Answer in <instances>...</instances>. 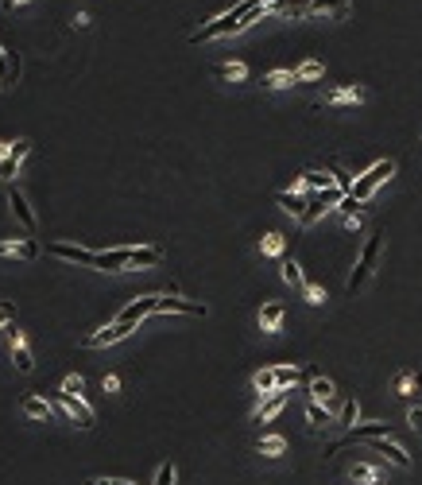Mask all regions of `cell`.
Instances as JSON below:
<instances>
[{
	"label": "cell",
	"mask_w": 422,
	"mask_h": 485,
	"mask_svg": "<svg viewBox=\"0 0 422 485\" xmlns=\"http://www.w3.org/2000/svg\"><path fill=\"white\" fill-rule=\"evenodd\" d=\"M283 318H287V307H283L279 299H275V303H264V310H260V327H264V334H275V330H283Z\"/></svg>",
	"instance_id": "obj_16"
},
{
	"label": "cell",
	"mask_w": 422,
	"mask_h": 485,
	"mask_svg": "<svg viewBox=\"0 0 422 485\" xmlns=\"http://www.w3.org/2000/svg\"><path fill=\"white\" fill-rule=\"evenodd\" d=\"M159 264H163V249H159V245L128 249V268H159Z\"/></svg>",
	"instance_id": "obj_11"
},
{
	"label": "cell",
	"mask_w": 422,
	"mask_h": 485,
	"mask_svg": "<svg viewBox=\"0 0 422 485\" xmlns=\"http://www.w3.org/2000/svg\"><path fill=\"white\" fill-rule=\"evenodd\" d=\"M391 175H395V163H391V159H376L365 175H356V183H353V191H349V194H353L356 202H368L376 194V186L388 183Z\"/></svg>",
	"instance_id": "obj_3"
},
{
	"label": "cell",
	"mask_w": 422,
	"mask_h": 485,
	"mask_svg": "<svg viewBox=\"0 0 422 485\" xmlns=\"http://www.w3.org/2000/svg\"><path fill=\"white\" fill-rule=\"evenodd\" d=\"M360 439H391V427L388 423H365V427H353V431H349L345 439H341V443H333L330 446V454H337L341 446H353V443H360Z\"/></svg>",
	"instance_id": "obj_7"
},
{
	"label": "cell",
	"mask_w": 422,
	"mask_h": 485,
	"mask_svg": "<svg viewBox=\"0 0 422 485\" xmlns=\"http://www.w3.org/2000/svg\"><path fill=\"white\" fill-rule=\"evenodd\" d=\"M275 202H279V206L287 210V214H295V218H302V214H307V202L298 198V194H290V191H283Z\"/></svg>",
	"instance_id": "obj_27"
},
{
	"label": "cell",
	"mask_w": 422,
	"mask_h": 485,
	"mask_svg": "<svg viewBox=\"0 0 422 485\" xmlns=\"http://www.w3.org/2000/svg\"><path fill=\"white\" fill-rule=\"evenodd\" d=\"M407 423H411L414 431H422V404H419V408H411V411H407Z\"/></svg>",
	"instance_id": "obj_44"
},
{
	"label": "cell",
	"mask_w": 422,
	"mask_h": 485,
	"mask_svg": "<svg viewBox=\"0 0 422 485\" xmlns=\"http://www.w3.org/2000/svg\"><path fill=\"white\" fill-rule=\"evenodd\" d=\"M252 385H256V392L272 396L275 392V369H260V373L252 376Z\"/></svg>",
	"instance_id": "obj_28"
},
{
	"label": "cell",
	"mask_w": 422,
	"mask_h": 485,
	"mask_svg": "<svg viewBox=\"0 0 422 485\" xmlns=\"http://www.w3.org/2000/svg\"><path fill=\"white\" fill-rule=\"evenodd\" d=\"M8 151H12V144H8V140H0V159H8Z\"/></svg>",
	"instance_id": "obj_46"
},
{
	"label": "cell",
	"mask_w": 422,
	"mask_h": 485,
	"mask_svg": "<svg viewBox=\"0 0 422 485\" xmlns=\"http://www.w3.org/2000/svg\"><path fill=\"white\" fill-rule=\"evenodd\" d=\"M82 388H85L82 376H66V381H62V392H70V396H82Z\"/></svg>",
	"instance_id": "obj_41"
},
{
	"label": "cell",
	"mask_w": 422,
	"mask_h": 485,
	"mask_svg": "<svg viewBox=\"0 0 422 485\" xmlns=\"http://www.w3.org/2000/svg\"><path fill=\"white\" fill-rule=\"evenodd\" d=\"M260 16H267V8H260V0H244V4H237L232 12L217 16L213 24H206L202 32H194L190 43H209V39H221V35H237V32H244V27H252Z\"/></svg>",
	"instance_id": "obj_1"
},
{
	"label": "cell",
	"mask_w": 422,
	"mask_h": 485,
	"mask_svg": "<svg viewBox=\"0 0 422 485\" xmlns=\"http://www.w3.org/2000/svg\"><path fill=\"white\" fill-rule=\"evenodd\" d=\"M50 404H55V408H62V411H66V419H74L78 427H93V423H97V411H93L90 404L82 400V396L58 392V396H55V400H50Z\"/></svg>",
	"instance_id": "obj_5"
},
{
	"label": "cell",
	"mask_w": 422,
	"mask_h": 485,
	"mask_svg": "<svg viewBox=\"0 0 422 485\" xmlns=\"http://www.w3.org/2000/svg\"><path fill=\"white\" fill-rule=\"evenodd\" d=\"M8 206H12V214H16L20 226L35 229V214H31V206H27V198H24V191H20V186H8Z\"/></svg>",
	"instance_id": "obj_13"
},
{
	"label": "cell",
	"mask_w": 422,
	"mask_h": 485,
	"mask_svg": "<svg viewBox=\"0 0 422 485\" xmlns=\"http://www.w3.org/2000/svg\"><path fill=\"white\" fill-rule=\"evenodd\" d=\"M0 257H20V260H35L39 245L31 237H16V241H0Z\"/></svg>",
	"instance_id": "obj_15"
},
{
	"label": "cell",
	"mask_w": 422,
	"mask_h": 485,
	"mask_svg": "<svg viewBox=\"0 0 422 485\" xmlns=\"http://www.w3.org/2000/svg\"><path fill=\"white\" fill-rule=\"evenodd\" d=\"M298 376H302V373H298L295 365H275V388H290Z\"/></svg>",
	"instance_id": "obj_29"
},
{
	"label": "cell",
	"mask_w": 422,
	"mask_h": 485,
	"mask_svg": "<svg viewBox=\"0 0 422 485\" xmlns=\"http://www.w3.org/2000/svg\"><path fill=\"white\" fill-rule=\"evenodd\" d=\"M283 233H264V241H260V249H264V257H283Z\"/></svg>",
	"instance_id": "obj_32"
},
{
	"label": "cell",
	"mask_w": 422,
	"mask_h": 485,
	"mask_svg": "<svg viewBox=\"0 0 422 485\" xmlns=\"http://www.w3.org/2000/svg\"><path fill=\"white\" fill-rule=\"evenodd\" d=\"M356 101H365V90H360V86H341V90L325 93V105H356Z\"/></svg>",
	"instance_id": "obj_21"
},
{
	"label": "cell",
	"mask_w": 422,
	"mask_h": 485,
	"mask_svg": "<svg viewBox=\"0 0 422 485\" xmlns=\"http://www.w3.org/2000/svg\"><path fill=\"white\" fill-rule=\"evenodd\" d=\"M16 168H20V163H12V156L0 159V179H12V175H16Z\"/></svg>",
	"instance_id": "obj_43"
},
{
	"label": "cell",
	"mask_w": 422,
	"mask_h": 485,
	"mask_svg": "<svg viewBox=\"0 0 422 485\" xmlns=\"http://www.w3.org/2000/svg\"><path fill=\"white\" fill-rule=\"evenodd\" d=\"M16 4H27V0H4V8H16Z\"/></svg>",
	"instance_id": "obj_47"
},
{
	"label": "cell",
	"mask_w": 422,
	"mask_h": 485,
	"mask_svg": "<svg viewBox=\"0 0 422 485\" xmlns=\"http://www.w3.org/2000/svg\"><path fill=\"white\" fill-rule=\"evenodd\" d=\"M151 485H174V466H171V462L159 466V474H155V481H151Z\"/></svg>",
	"instance_id": "obj_40"
},
{
	"label": "cell",
	"mask_w": 422,
	"mask_h": 485,
	"mask_svg": "<svg viewBox=\"0 0 422 485\" xmlns=\"http://www.w3.org/2000/svg\"><path fill=\"white\" fill-rule=\"evenodd\" d=\"M295 74H298V82H310V78H322L325 74V67L318 59H307L302 67H295Z\"/></svg>",
	"instance_id": "obj_30"
},
{
	"label": "cell",
	"mask_w": 422,
	"mask_h": 485,
	"mask_svg": "<svg viewBox=\"0 0 422 485\" xmlns=\"http://www.w3.org/2000/svg\"><path fill=\"white\" fill-rule=\"evenodd\" d=\"M20 411L31 416V419H50L55 416V404L43 400V396H24V400H20Z\"/></svg>",
	"instance_id": "obj_20"
},
{
	"label": "cell",
	"mask_w": 422,
	"mask_h": 485,
	"mask_svg": "<svg viewBox=\"0 0 422 485\" xmlns=\"http://www.w3.org/2000/svg\"><path fill=\"white\" fill-rule=\"evenodd\" d=\"M310 16H322V12H333V16H345L349 12V0H310L307 4Z\"/></svg>",
	"instance_id": "obj_22"
},
{
	"label": "cell",
	"mask_w": 422,
	"mask_h": 485,
	"mask_svg": "<svg viewBox=\"0 0 422 485\" xmlns=\"http://www.w3.org/2000/svg\"><path fill=\"white\" fill-rule=\"evenodd\" d=\"M414 385H419V376H414V373H399L395 392H399V396H411V392H414Z\"/></svg>",
	"instance_id": "obj_35"
},
{
	"label": "cell",
	"mask_w": 422,
	"mask_h": 485,
	"mask_svg": "<svg viewBox=\"0 0 422 485\" xmlns=\"http://www.w3.org/2000/svg\"><path fill=\"white\" fill-rule=\"evenodd\" d=\"M307 419H310L314 427H330V411H325L318 400H310V404H307Z\"/></svg>",
	"instance_id": "obj_34"
},
{
	"label": "cell",
	"mask_w": 422,
	"mask_h": 485,
	"mask_svg": "<svg viewBox=\"0 0 422 485\" xmlns=\"http://www.w3.org/2000/svg\"><path fill=\"white\" fill-rule=\"evenodd\" d=\"M360 206H365V202H356L353 194H345V198H341V214H345V218H360Z\"/></svg>",
	"instance_id": "obj_38"
},
{
	"label": "cell",
	"mask_w": 422,
	"mask_h": 485,
	"mask_svg": "<svg viewBox=\"0 0 422 485\" xmlns=\"http://www.w3.org/2000/svg\"><path fill=\"white\" fill-rule=\"evenodd\" d=\"M368 451L384 454V458H388L391 466H399V470H411V454H407L395 439H368Z\"/></svg>",
	"instance_id": "obj_8"
},
{
	"label": "cell",
	"mask_w": 422,
	"mask_h": 485,
	"mask_svg": "<svg viewBox=\"0 0 422 485\" xmlns=\"http://www.w3.org/2000/svg\"><path fill=\"white\" fill-rule=\"evenodd\" d=\"M93 485H128V481H93Z\"/></svg>",
	"instance_id": "obj_48"
},
{
	"label": "cell",
	"mask_w": 422,
	"mask_h": 485,
	"mask_svg": "<svg viewBox=\"0 0 422 485\" xmlns=\"http://www.w3.org/2000/svg\"><path fill=\"white\" fill-rule=\"evenodd\" d=\"M101 385H105V392H116V388H120V376H116V373H105V381H101Z\"/></svg>",
	"instance_id": "obj_45"
},
{
	"label": "cell",
	"mask_w": 422,
	"mask_h": 485,
	"mask_svg": "<svg viewBox=\"0 0 422 485\" xmlns=\"http://www.w3.org/2000/svg\"><path fill=\"white\" fill-rule=\"evenodd\" d=\"M310 400H318V404L333 400V385L325 381V376H310Z\"/></svg>",
	"instance_id": "obj_23"
},
{
	"label": "cell",
	"mask_w": 422,
	"mask_h": 485,
	"mask_svg": "<svg viewBox=\"0 0 422 485\" xmlns=\"http://www.w3.org/2000/svg\"><path fill=\"white\" fill-rule=\"evenodd\" d=\"M93 268H101V272H120V268H128V249H108V252H97Z\"/></svg>",
	"instance_id": "obj_19"
},
{
	"label": "cell",
	"mask_w": 422,
	"mask_h": 485,
	"mask_svg": "<svg viewBox=\"0 0 422 485\" xmlns=\"http://www.w3.org/2000/svg\"><path fill=\"white\" fill-rule=\"evenodd\" d=\"M302 179H307V191H330V186H337V179L322 175V171H302Z\"/></svg>",
	"instance_id": "obj_26"
},
{
	"label": "cell",
	"mask_w": 422,
	"mask_h": 485,
	"mask_svg": "<svg viewBox=\"0 0 422 485\" xmlns=\"http://www.w3.org/2000/svg\"><path fill=\"white\" fill-rule=\"evenodd\" d=\"M353 419H356V396L345 400V408H341V416H337V427H353Z\"/></svg>",
	"instance_id": "obj_37"
},
{
	"label": "cell",
	"mask_w": 422,
	"mask_h": 485,
	"mask_svg": "<svg viewBox=\"0 0 422 485\" xmlns=\"http://www.w3.org/2000/svg\"><path fill=\"white\" fill-rule=\"evenodd\" d=\"M4 330H8V342H12V361H16V369H20V373H31V369H35V357H31V350H27L24 330H16V327H4Z\"/></svg>",
	"instance_id": "obj_9"
},
{
	"label": "cell",
	"mask_w": 422,
	"mask_h": 485,
	"mask_svg": "<svg viewBox=\"0 0 422 485\" xmlns=\"http://www.w3.org/2000/svg\"><path fill=\"white\" fill-rule=\"evenodd\" d=\"M349 477H353L356 485H380L384 481L380 466H372V462H353V466H349Z\"/></svg>",
	"instance_id": "obj_18"
},
{
	"label": "cell",
	"mask_w": 422,
	"mask_h": 485,
	"mask_svg": "<svg viewBox=\"0 0 422 485\" xmlns=\"http://www.w3.org/2000/svg\"><path fill=\"white\" fill-rule=\"evenodd\" d=\"M213 74L217 78H237L240 82V78L248 74V67H244V62H221V67H213Z\"/></svg>",
	"instance_id": "obj_33"
},
{
	"label": "cell",
	"mask_w": 422,
	"mask_h": 485,
	"mask_svg": "<svg viewBox=\"0 0 422 485\" xmlns=\"http://www.w3.org/2000/svg\"><path fill=\"white\" fill-rule=\"evenodd\" d=\"M287 396H290V388H275V392L256 408V423H264V419H275V416H279L283 404H287Z\"/></svg>",
	"instance_id": "obj_17"
},
{
	"label": "cell",
	"mask_w": 422,
	"mask_h": 485,
	"mask_svg": "<svg viewBox=\"0 0 422 485\" xmlns=\"http://www.w3.org/2000/svg\"><path fill=\"white\" fill-rule=\"evenodd\" d=\"M298 82V74L295 70H272V74L264 78V86L267 90H287V86H295Z\"/></svg>",
	"instance_id": "obj_24"
},
{
	"label": "cell",
	"mask_w": 422,
	"mask_h": 485,
	"mask_svg": "<svg viewBox=\"0 0 422 485\" xmlns=\"http://www.w3.org/2000/svg\"><path fill=\"white\" fill-rule=\"evenodd\" d=\"M283 280H287V284H295V287H302V284H307V276H302V264H298V260H283Z\"/></svg>",
	"instance_id": "obj_31"
},
{
	"label": "cell",
	"mask_w": 422,
	"mask_h": 485,
	"mask_svg": "<svg viewBox=\"0 0 422 485\" xmlns=\"http://www.w3.org/2000/svg\"><path fill=\"white\" fill-rule=\"evenodd\" d=\"M302 295H307V303H314V307H322V303H325V292L318 284H310V280L302 284Z\"/></svg>",
	"instance_id": "obj_36"
},
{
	"label": "cell",
	"mask_w": 422,
	"mask_h": 485,
	"mask_svg": "<svg viewBox=\"0 0 422 485\" xmlns=\"http://www.w3.org/2000/svg\"><path fill=\"white\" fill-rule=\"evenodd\" d=\"M380 241H384V229H376V233L368 237V245H365V252H360V260H356V268H353V276H349V284H345L349 295H356L360 287L368 284V280H372L376 260H380Z\"/></svg>",
	"instance_id": "obj_2"
},
{
	"label": "cell",
	"mask_w": 422,
	"mask_h": 485,
	"mask_svg": "<svg viewBox=\"0 0 422 485\" xmlns=\"http://www.w3.org/2000/svg\"><path fill=\"white\" fill-rule=\"evenodd\" d=\"M12 318H16V307H12V303H0V330L12 327Z\"/></svg>",
	"instance_id": "obj_42"
},
{
	"label": "cell",
	"mask_w": 422,
	"mask_h": 485,
	"mask_svg": "<svg viewBox=\"0 0 422 485\" xmlns=\"http://www.w3.org/2000/svg\"><path fill=\"white\" fill-rule=\"evenodd\" d=\"M345 186H330V191H310V202H307V214H302V221L307 226H314L318 218H322L330 206H341V198H345Z\"/></svg>",
	"instance_id": "obj_4"
},
{
	"label": "cell",
	"mask_w": 422,
	"mask_h": 485,
	"mask_svg": "<svg viewBox=\"0 0 422 485\" xmlns=\"http://www.w3.org/2000/svg\"><path fill=\"white\" fill-rule=\"evenodd\" d=\"M155 299H159V295H143V299H132L125 310H120V322H132V327H136L140 318L155 315Z\"/></svg>",
	"instance_id": "obj_14"
},
{
	"label": "cell",
	"mask_w": 422,
	"mask_h": 485,
	"mask_svg": "<svg viewBox=\"0 0 422 485\" xmlns=\"http://www.w3.org/2000/svg\"><path fill=\"white\" fill-rule=\"evenodd\" d=\"M132 322H120V318H116V322H113V327H105V330H97V334H90V338H85V350H101V346H116V342H125V338L128 334H132Z\"/></svg>",
	"instance_id": "obj_6"
},
{
	"label": "cell",
	"mask_w": 422,
	"mask_h": 485,
	"mask_svg": "<svg viewBox=\"0 0 422 485\" xmlns=\"http://www.w3.org/2000/svg\"><path fill=\"white\" fill-rule=\"evenodd\" d=\"M155 315H206L202 303H186V299H171V295H159L155 299Z\"/></svg>",
	"instance_id": "obj_12"
},
{
	"label": "cell",
	"mask_w": 422,
	"mask_h": 485,
	"mask_svg": "<svg viewBox=\"0 0 422 485\" xmlns=\"http://www.w3.org/2000/svg\"><path fill=\"white\" fill-rule=\"evenodd\" d=\"M283 451H287V439L283 435H264L260 439V454H264V458H279Z\"/></svg>",
	"instance_id": "obj_25"
},
{
	"label": "cell",
	"mask_w": 422,
	"mask_h": 485,
	"mask_svg": "<svg viewBox=\"0 0 422 485\" xmlns=\"http://www.w3.org/2000/svg\"><path fill=\"white\" fill-rule=\"evenodd\" d=\"M27 151H31V140H16V144H12V151H8V156H12V163H24V159H27Z\"/></svg>",
	"instance_id": "obj_39"
},
{
	"label": "cell",
	"mask_w": 422,
	"mask_h": 485,
	"mask_svg": "<svg viewBox=\"0 0 422 485\" xmlns=\"http://www.w3.org/2000/svg\"><path fill=\"white\" fill-rule=\"evenodd\" d=\"M50 257H58V260H70V264H90V268H93V260H97V252L82 249V245L55 241V245H50Z\"/></svg>",
	"instance_id": "obj_10"
}]
</instances>
